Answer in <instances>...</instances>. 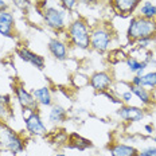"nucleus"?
<instances>
[{
	"label": "nucleus",
	"instance_id": "3",
	"mask_svg": "<svg viewBox=\"0 0 156 156\" xmlns=\"http://www.w3.org/2000/svg\"><path fill=\"white\" fill-rule=\"evenodd\" d=\"M0 144L5 149L11 151L14 155H18L24 151L23 137L12 128H9L5 122H0Z\"/></svg>",
	"mask_w": 156,
	"mask_h": 156
},
{
	"label": "nucleus",
	"instance_id": "19",
	"mask_svg": "<svg viewBox=\"0 0 156 156\" xmlns=\"http://www.w3.org/2000/svg\"><path fill=\"white\" fill-rule=\"evenodd\" d=\"M141 86L156 87V71H149L141 76Z\"/></svg>",
	"mask_w": 156,
	"mask_h": 156
},
{
	"label": "nucleus",
	"instance_id": "4",
	"mask_svg": "<svg viewBox=\"0 0 156 156\" xmlns=\"http://www.w3.org/2000/svg\"><path fill=\"white\" fill-rule=\"evenodd\" d=\"M112 42V32L109 28L98 26L90 31V47L98 53H105Z\"/></svg>",
	"mask_w": 156,
	"mask_h": 156
},
{
	"label": "nucleus",
	"instance_id": "27",
	"mask_svg": "<svg viewBox=\"0 0 156 156\" xmlns=\"http://www.w3.org/2000/svg\"><path fill=\"white\" fill-rule=\"evenodd\" d=\"M121 101H124L125 104H129L132 101V98H133V94H132V92L129 90V92H125V93H122L121 94Z\"/></svg>",
	"mask_w": 156,
	"mask_h": 156
},
{
	"label": "nucleus",
	"instance_id": "13",
	"mask_svg": "<svg viewBox=\"0 0 156 156\" xmlns=\"http://www.w3.org/2000/svg\"><path fill=\"white\" fill-rule=\"evenodd\" d=\"M110 156H139V151L132 145L121 144V143H113L109 147Z\"/></svg>",
	"mask_w": 156,
	"mask_h": 156
},
{
	"label": "nucleus",
	"instance_id": "6",
	"mask_svg": "<svg viewBox=\"0 0 156 156\" xmlns=\"http://www.w3.org/2000/svg\"><path fill=\"white\" fill-rule=\"evenodd\" d=\"M26 129L27 132L35 136H42L47 132V128L44 122L42 121V117L38 110H32L30 112V115L26 116Z\"/></svg>",
	"mask_w": 156,
	"mask_h": 156
},
{
	"label": "nucleus",
	"instance_id": "25",
	"mask_svg": "<svg viewBox=\"0 0 156 156\" xmlns=\"http://www.w3.org/2000/svg\"><path fill=\"white\" fill-rule=\"evenodd\" d=\"M139 156H156V147H148L139 152Z\"/></svg>",
	"mask_w": 156,
	"mask_h": 156
},
{
	"label": "nucleus",
	"instance_id": "31",
	"mask_svg": "<svg viewBox=\"0 0 156 156\" xmlns=\"http://www.w3.org/2000/svg\"><path fill=\"white\" fill-rule=\"evenodd\" d=\"M82 2H83V3H87V4H89V3H94L96 0H82Z\"/></svg>",
	"mask_w": 156,
	"mask_h": 156
},
{
	"label": "nucleus",
	"instance_id": "32",
	"mask_svg": "<svg viewBox=\"0 0 156 156\" xmlns=\"http://www.w3.org/2000/svg\"><path fill=\"white\" fill-rule=\"evenodd\" d=\"M57 156H66V155H65V154H58Z\"/></svg>",
	"mask_w": 156,
	"mask_h": 156
},
{
	"label": "nucleus",
	"instance_id": "22",
	"mask_svg": "<svg viewBox=\"0 0 156 156\" xmlns=\"http://www.w3.org/2000/svg\"><path fill=\"white\" fill-rule=\"evenodd\" d=\"M61 5L63 7L65 11H73L74 8L77 7L78 0H59Z\"/></svg>",
	"mask_w": 156,
	"mask_h": 156
},
{
	"label": "nucleus",
	"instance_id": "8",
	"mask_svg": "<svg viewBox=\"0 0 156 156\" xmlns=\"http://www.w3.org/2000/svg\"><path fill=\"white\" fill-rule=\"evenodd\" d=\"M113 80L112 76L106 71H98V73H94L89 80V85L93 87L96 92H106L110 87Z\"/></svg>",
	"mask_w": 156,
	"mask_h": 156
},
{
	"label": "nucleus",
	"instance_id": "10",
	"mask_svg": "<svg viewBox=\"0 0 156 156\" xmlns=\"http://www.w3.org/2000/svg\"><path fill=\"white\" fill-rule=\"evenodd\" d=\"M117 116L121 117L125 121L137 122L144 119L145 113L144 110L139 106H131V105H121V108L117 110Z\"/></svg>",
	"mask_w": 156,
	"mask_h": 156
},
{
	"label": "nucleus",
	"instance_id": "14",
	"mask_svg": "<svg viewBox=\"0 0 156 156\" xmlns=\"http://www.w3.org/2000/svg\"><path fill=\"white\" fill-rule=\"evenodd\" d=\"M32 96H34V98L37 100V102L39 105L50 106L51 104H53V96H51L50 87L48 86H43V87H39V89H35L34 92H32Z\"/></svg>",
	"mask_w": 156,
	"mask_h": 156
},
{
	"label": "nucleus",
	"instance_id": "9",
	"mask_svg": "<svg viewBox=\"0 0 156 156\" xmlns=\"http://www.w3.org/2000/svg\"><path fill=\"white\" fill-rule=\"evenodd\" d=\"M18 55L20 57L22 61H24V62L32 65L34 67H37L38 70H43L44 69V58L42 57V55H39L37 53H34V51H31L28 47H19L18 48Z\"/></svg>",
	"mask_w": 156,
	"mask_h": 156
},
{
	"label": "nucleus",
	"instance_id": "24",
	"mask_svg": "<svg viewBox=\"0 0 156 156\" xmlns=\"http://www.w3.org/2000/svg\"><path fill=\"white\" fill-rule=\"evenodd\" d=\"M9 116V110L3 102H0V122H5V120Z\"/></svg>",
	"mask_w": 156,
	"mask_h": 156
},
{
	"label": "nucleus",
	"instance_id": "15",
	"mask_svg": "<svg viewBox=\"0 0 156 156\" xmlns=\"http://www.w3.org/2000/svg\"><path fill=\"white\" fill-rule=\"evenodd\" d=\"M67 117V112L66 109L62 108L61 105H54L50 110V115H48V121L51 124L57 125V124H62Z\"/></svg>",
	"mask_w": 156,
	"mask_h": 156
},
{
	"label": "nucleus",
	"instance_id": "34",
	"mask_svg": "<svg viewBox=\"0 0 156 156\" xmlns=\"http://www.w3.org/2000/svg\"><path fill=\"white\" fill-rule=\"evenodd\" d=\"M37 2H38V0H37Z\"/></svg>",
	"mask_w": 156,
	"mask_h": 156
},
{
	"label": "nucleus",
	"instance_id": "7",
	"mask_svg": "<svg viewBox=\"0 0 156 156\" xmlns=\"http://www.w3.org/2000/svg\"><path fill=\"white\" fill-rule=\"evenodd\" d=\"M14 90H15L16 100H18L19 104L22 105V108L23 109H31V110H38L39 104L37 102V100L34 98L32 93H30L28 90L24 89V86L16 85V86H14Z\"/></svg>",
	"mask_w": 156,
	"mask_h": 156
},
{
	"label": "nucleus",
	"instance_id": "28",
	"mask_svg": "<svg viewBox=\"0 0 156 156\" xmlns=\"http://www.w3.org/2000/svg\"><path fill=\"white\" fill-rule=\"evenodd\" d=\"M131 85H133V86H141V77L140 76H135L132 78Z\"/></svg>",
	"mask_w": 156,
	"mask_h": 156
},
{
	"label": "nucleus",
	"instance_id": "33",
	"mask_svg": "<svg viewBox=\"0 0 156 156\" xmlns=\"http://www.w3.org/2000/svg\"><path fill=\"white\" fill-rule=\"evenodd\" d=\"M154 143H156V136H155V137H154Z\"/></svg>",
	"mask_w": 156,
	"mask_h": 156
},
{
	"label": "nucleus",
	"instance_id": "21",
	"mask_svg": "<svg viewBox=\"0 0 156 156\" xmlns=\"http://www.w3.org/2000/svg\"><path fill=\"white\" fill-rule=\"evenodd\" d=\"M14 27H15V26L2 24V23H0V34H2L3 37H7V38L14 39V38H15V31H14Z\"/></svg>",
	"mask_w": 156,
	"mask_h": 156
},
{
	"label": "nucleus",
	"instance_id": "1",
	"mask_svg": "<svg viewBox=\"0 0 156 156\" xmlns=\"http://www.w3.org/2000/svg\"><path fill=\"white\" fill-rule=\"evenodd\" d=\"M156 35V20L145 19L143 16H135L132 18L131 23L126 30V37L128 39L135 43L136 41L143 38H155Z\"/></svg>",
	"mask_w": 156,
	"mask_h": 156
},
{
	"label": "nucleus",
	"instance_id": "18",
	"mask_svg": "<svg viewBox=\"0 0 156 156\" xmlns=\"http://www.w3.org/2000/svg\"><path fill=\"white\" fill-rule=\"evenodd\" d=\"M140 16L145 19H151L155 20L156 19V5L152 4L151 2H145L140 8Z\"/></svg>",
	"mask_w": 156,
	"mask_h": 156
},
{
	"label": "nucleus",
	"instance_id": "11",
	"mask_svg": "<svg viewBox=\"0 0 156 156\" xmlns=\"http://www.w3.org/2000/svg\"><path fill=\"white\" fill-rule=\"evenodd\" d=\"M141 0H110V5L119 15L128 16L135 12Z\"/></svg>",
	"mask_w": 156,
	"mask_h": 156
},
{
	"label": "nucleus",
	"instance_id": "29",
	"mask_svg": "<svg viewBox=\"0 0 156 156\" xmlns=\"http://www.w3.org/2000/svg\"><path fill=\"white\" fill-rule=\"evenodd\" d=\"M7 3H5V0H0V9H7Z\"/></svg>",
	"mask_w": 156,
	"mask_h": 156
},
{
	"label": "nucleus",
	"instance_id": "12",
	"mask_svg": "<svg viewBox=\"0 0 156 156\" xmlns=\"http://www.w3.org/2000/svg\"><path fill=\"white\" fill-rule=\"evenodd\" d=\"M48 51L58 61H65L67 58V46L59 39H51L48 42Z\"/></svg>",
	"mask_w": 156,
	"mask_h": 156
},
{
	"label": "nucleus",
	"instance_id": "26",
	"mask_svg": "<svg viewBox=\"0 0 156 156\" xmlns=\"http://www.w3.org/2000/svg\"><path fill=\"white\" fill-rule=\"evenodd\" d=\"M152 41H154V38H143V39H139V41H136V43H137V47L139 48H145V47H148L149 44H151Z\"/></svg>",
	"mask_w": 156,
	"mask_h": 156
},
{
	"label": "nucleus",
	"instance_id": "30",
	"mask_svg": "<svg viewBox=\"0 0 156 156\" xmlns=\"http://www.w3.org/2000/svg\"><path fill=\"white\" fill-rule=\"evenodd\" d=\"M144 128H145V131H147V133H152V132H154V128H152V125H145Z\"/></svg>",
	"mask_w": 156,
	"mask_h": 156
},
{
	"label": "nucleus",
	"instance_id": "17",
	"mask_svg": "<svg viewBox=\"0 0 156 156\" xmlns=\"http://www.w3.org/2000/svg\"><path fill=\"white\" fill-rule=\"evenodd\" d=\"M126 66L129 67V70L132 71V73H135L136 76H143V73H144V70L147 69L148 63L145 62H140L139 59H136L135 57H128L126 58Z\"/></svg>",
	"mask_w": 156,
	"mask_h": 156
},
{
	"label": "nucleus",
	"instance_id": "23",
	"mask_svg": "<svg viewBox=\"0 0 156 156\" xmlns=\"http://www.w3.org/2000/svg\"><path fill=\"white\" fill-rule=\"evenodd\" d=\"M12 2H14V4L19 9H22V11H27V9L31 7L30 0H12Z\"/></svg>",
	"mask_w": 156,
	"mask_h": 156
},
{
	"label": "nucleus",
	"instance_id": "20",
	"mask_svg": "<svg viewBox=\"0 0 156 156\" xmlns=\"http://www.w3.org/2000/svg\"><path fill=\"white\" fill-rule=\"evenodd\" d=\"M0 23L15 26V18L8 9H0Z\"/></svg>",
	"mask_w": 156,
	"mask_h": 156
},
{
	"label": "nucleus",
	"instance_id": "16",
	"mask_svg": "<svg viewBox=\"0 0 156 156\" xmlns=\"http://www.w3.org/2000/svg\"><path fill=\"white\" fill-rule=\"evenodd\" d=\"M131 92H132L133 96L137 97L144 105H151V104L154 102L151 93H149L148 89H145L144 86H133V85H131Z\"/></svg>",
	"mask_w": 156,
	"mask_h": 156
},
{
	"label": "nucleus",
	"instance_id": "5",
	"mask_svg": "<svg viewBox=\"0 0 156 156\" xmlns=\"http://www.w3.org/2000/svg\"><path fill=\"white\" fill-rule=\"evenodd\" d=\"M43 20L46 23L47 27L53 28L55 31H61L66 27V14L65 9H59L57 7H46L43 9Z\"/></svg>",
	"mask_w": 156,
	"mask_h": 156
},
{
	"label": "nucleus",
	"instance_id": "2",
	"mask_svg": "<svg viewBox=\"0 0 156 156\" xmlns=\"http://www.w3.org/2000/svg\"><path fill=\"white\" fill-rule=\"evenodd\" d=\"M67 38H69L70 43L78 48H82V50L89 48L90 31L86 22L83 19H76L67 28Z\"/></svg>",
	"mask_w": 156,
	"mask_h": 156
}]
</instances>
